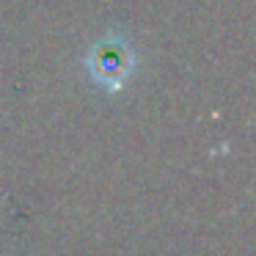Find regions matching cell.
Instances as JSON below:
<instances>
[{
  "mask_svg": "<svg viewBox=\"0 0 256 256\" xmlns=\"http://www.w3.org/2000/svg\"><path fill=\"white\" fill-rule=\"evenodd\" d=\"M86 69L108 91H122L135 69V52L130 42L118 34H108L86 56Z\"/></svg>",
  "mask_w": 256,
  "mask_h": 256,
  "instance_id": "6da1fadb",
  "label": "cell"
}]
</instances>
